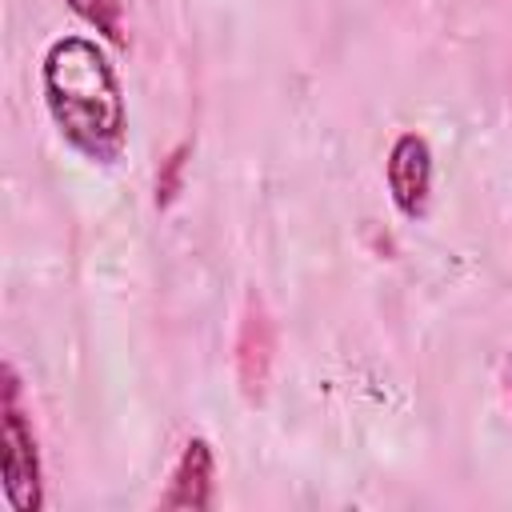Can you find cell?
<instances>
[{
  "mask_svg": "<svg viewBox=\"0 0 512 512\" xmlns=\"http://www.w3.org/2000/svg\"><path fill=\"white\" fill-rule=\"evenodd\" d=\"M0 488L12 512L44 508V464L32 420L20 408V380L12 364H4V396H0Z\"/></svg>",
  "mask_w": 512,
  "mask_h": 512,
  "instance_id": "7a4b0ae2",
  "label": "cell"
},
{
  "mask_svg": "<svg viewBox=\"0 0 512 512\" xmlns=\"http://www.w3.org/2000/svg\"><path fill=\"white\" fill-rule=\"evenodd\" d=\"M432 144L420 132H400L384 160V184L404 220H424L432 204Z\"/></svg>",
  "mask_w": 512,
  "mask_h": 512,
  "instance_id": "3957f363",
  "label": "cell"
},
{
  "mask_svg": "<svg viewBox=\"0 0 512 512\" xmlns=\"http://www.w3.org/2000/svg\"><path fill=\"white\" fill-rule=\"evenodd\" d=\"M184 156H188V144L172 148L164 168L156 172V208H168L176 196H180V176H184Z\"/></svg>",
  "mask_w": 512,
  "mask_h": 512,
  "instance_id": "8992f818",
  "label": "cell"
},
{
  "mask_svg": "<svg viewBox=\"0 0 512 512\" xmlns=\"http://www.w3.org/2000/svg\"><path fill=\"white\" fill-rule=\"evenodd\" d=\"M44 108L60 140L88 164L112 168L128 148V104L116 64L92 36H56L40 60Z\"/></svg>",
  "mask_w": 512,
  "mask_h": 512,
  "instance_id": "6da1fadb",
  "label": "cell"
},
{
  "mask_svg": "<svg viewBox=\"0 0 512 512\" xmlns=\"http://www.w3.org/2000/svg\"><path fill=\"white\" fill-rule=\"evenodd\" d=\"M100 40L108 44H124V0H64Z\"/></svg>",
  "mask_w": 512,
  "mask_h": 512,
  "instance_id": "5b68a950",
  "label": "cell"
},
{
  "mask_svg": "<svg viewBox=\"0 0 512 512\" xmlns=\"http://www.w3.org/2000/svg\"><path fill=\"white\" fill-rule=\"evenodd\" d=\"M216 504V452L204 436H192L180 448V460L172 464L168 488L160 496V508H192L208 512Z\"/></svg>",
  "mask_w": 512,
  "mask_h": 512,
  "instance_id": "277c9868",
  "label": "cell"
}]
</instances>
